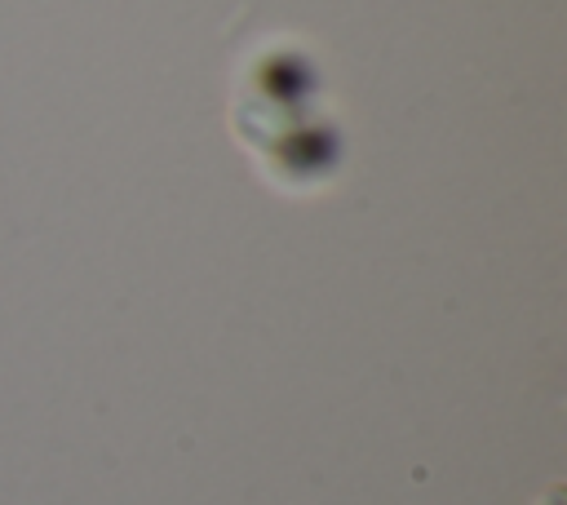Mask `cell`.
I'll list each match as a JSON object with an SVG mask.
<instances>
[{
  "label": "cell",
  "instance_id": "6da1fadb",
  "mask_svg": "<svg viewBox=\"0 0 567 505\" xmlns=\"http://www.w3.org/2000/svg\"><path fill=\"white\" fill-rule=\"evenodd\" d=\"M540 505H567V492H563V487H549V492L540 496Z\"/></svg>",
  "mask_w": 567,
  "mask_h": 505
}]
</instances>
